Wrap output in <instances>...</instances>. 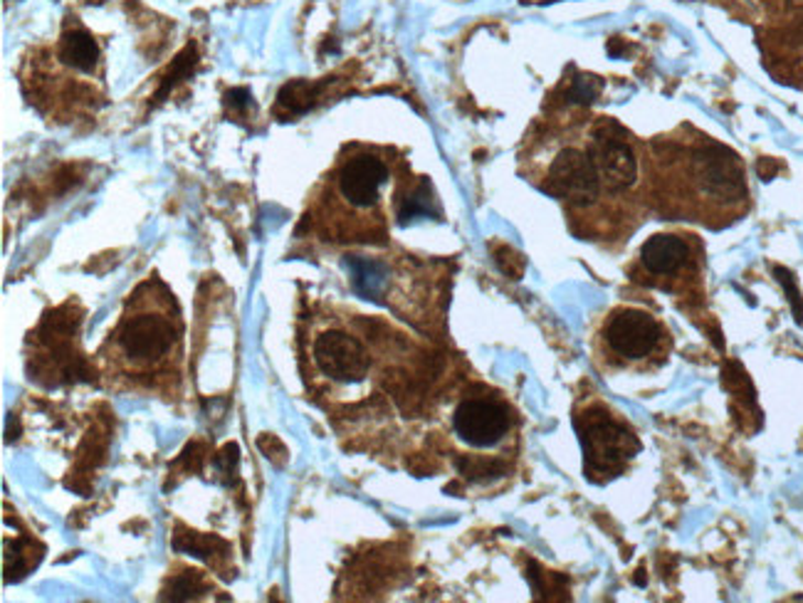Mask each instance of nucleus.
Masks as SVG:
<instances>
[{"instance_id":"f257e3e1","label":"nucleus","mask_w":803,"mask_h":603,"mask_svg":"<svg viewBox=\"0 0 803 603\" xmlns=\"http://www.w3.org/2000/svg\"><path fill=\"white\" fill-rule=\"evenodd\" d=\"M181 316L167 292L143 284L109 334L107 359L117 372L137 378L176 374L181 359Z\"/></svg>"},{"instance_id":"f03ea898","label":"nucleus","mask_w":803,"mask_h":603,"mask_svg":"<svg viewBox=\"0 0 803 603\" xmlns=\"http://www.w3.org/2000/svg\"><path fill=\"white\" fill-rule=\"evenodd\" d=\"M601 342L606 354L615 364L647 366L665 359L671 336H667L665 326L657 322V316L623 306V310H615L606 316Z\"/></svg>"},{"instance_id":"7ed1b4c3","label":"nucleus","mask_w":803,"mask_h":603,"mask_svg":"<svg viewBox=\"0 0 803 603\" xmlns=\"http://www.w3.org/2000/svg\"><path fill=\"white\" fill-rule=\"evenodd\" d=\"M576 431L581 435L586 473L593 480L615 477L641 448L638 438L603 408H591L576 418Z\"/></svg>"},{"instance_id":"20e7f679","label":"nucleus","mask_w":803,"mask_h":603,"mask_svg":"<svg viewBox=\"0 0 803 603\" xmlns=\"http://www.w3.org/2000/svg\"><path fill=\"white\" fill-rule=\"evenodd\" d=\"M312 364L319 376L336 386H358L371 372L366 346L344 330H324L314 336Z\"/></svg>"},{"instance_id":"39448f33","label":"nucleus","mask_w":803,"mask_h":603,"mask_svg":"<svg viewBox=\"0 0 803 603\" xmlns=\"http://www.w3.org/2000/svg\"><path fill=\"white\" fill-rule=\"evenodd\" d=\"M552 196L571 203L576 208H586L599 198L601 176L596 171L589 149H561L552 159L547 169V183H544Z\"/></svg>"},{"instance_id":"423d86ee","label":"nucleus","mask_w":803,"mask_h":603,"mask_svg":"<svg viewBox=\"0 0 803 603\" xmlns=\"http://www.w3.org/2000/svg\"><path fill=\"white\" fill-rule=\"evenodd\" d=\"M388 183L386 161L374 151H354L336 169V193L349 208L374 211Z\"/></svg>"},{"instance_id":"0eeeda50","label":"nucleus","mask_w":803,"mask_h":603,"mask_svg":"<svg viewBox=\"0 0 803 603\" xmlns=\"http://www.w3.org/2000/svg\"><path fill=\"white\" fill-rule=\"evenodd\" d=\"M512 428L510 408L497 398H465L452 413V431L470 448H494Z\"/></svg>"},{"instance_id":"6e6552de","label":"nucleus","mask_w":803,"mask_h":603,"mask_svg":"<svg viewBox=\"0 0 803 603\" xmlns=\"http://www.w3.org/2000/svg\"><path fill=\"white\" fill-rule=\"evenodd\" d=\"M589 153L606 189L621 193L633 186L638 179V159L621 131L609 125L596 129L589 141Z\"/></svg>"},{"instance_id":"1a4fd4ad","label":"nucleus","mask_w":803,"mask_h":603,"mask_svg":"<svg viewBox=\"0 0 803 603\" xmlns=\"http://www.w3.org/2000/svg\"><path fill=\"white\" fill-rule=\"evenodd\" d=\"M687 258H689L687 243L679 240L677 235H665V233L653 235L641 250L645 270L653 274H673L683 268Z\"/></svg>"},{"instance_id":"9d476101","label":"nucleus","mask_w":803,"mask_h":603,"mask_svg":"<svg viewBox=\"0 0 803 603\" xmlns=\"http://www.w3.org/2000/svg\"><path fill=\"white\" fill-rule=\"evenodd\" d=\"M352 288L364 300H381L388 290V268L376 258H364V255H349L344 260Z\"/></svg>"},{"instance_id":"9b49d317","label":"nucleus","mask_w":803,"mask_h":603,"mask_svg":"<svg viewBox=\"0 0 803 603\" xmlns=\"http://www.w3.org/2000/svg\"><path fill=\"white\" fill-rule=\"evenodd\" d=\"M60 60L82 75H92L99 65L101 53L97 40L85 28H72L60 40Z\"/></svg>"},{"instance_id":"f8f14e48","label":"nucleus","mask_w":803,"mask_h":603,"mask_svg":"<svg viewBox=\"0 0 803 603\" xmlns=\"http://www.w3.org/2000/svg\"><path fill=\"white\" fill-rule=\"evenodd\" d=\"M432 211L436 208H432L430 186H428V181H424L418 189L410 191V196L404 198V206H400V211H398V220H400V226H406V223L432 216Z\"/></svg>"},{"instance_id":"ddd939ff","label":"nucleus","mask_w":803,"mask_h":603,"mask_svg":"<svg viewBox=\"0 0 803 603\" xmlns=\"http://www.w3.org/2000/svg\"><path fill=\"white\" fill-rule=\"evenodd\" d=\"M601 79L599 77H589V75H581L574 79V85L569 89V99L571 101H579V105H589V101H593L596 97L601 95Z\"/></svg>"},{"instance_id":"4468645a","label":"nucleus","mask_w":803,"mask_h":603,"mask_svg":"<svg viewBox=\"0 0 803 603\" xmlns=\"http://www.w3.org/2000/svg\"><path fill=\"white\" fill-rule=\"evenodd\" d=\"M777 274H779V280L784 282V288H786V292H789V300H791V306H794L796 322L801 324V322H803V300H801L799 290L794 288V280H791V274H789L786 270H781V268H777Z\"/></svg>"}]
</instances>
